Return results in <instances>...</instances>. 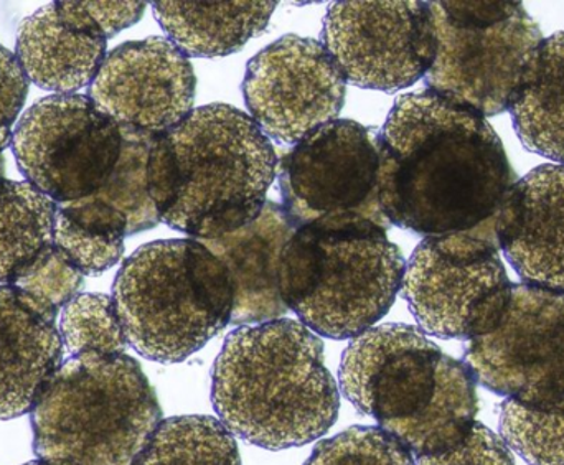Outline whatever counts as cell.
Segmentation results:
<instances>
[{
    "mask_svg": "<svg viewBox=\"0 0 564 465\" xmlns=\"http://www.w3.org/2000/svg\"><path fill=\"white\" fill-rule=\"evenodd\" d=\"M338 378L350 403L414 457L453 450L477 423L473 371L413 325H378L358 335Z\"/></svg>",
    "mask_w": 564,
    "mask_h": 465,
    "instance_id": "cell-4",
    "label": "cell"
},
{
    "mask_svg": "<svg viewBox=\"0 0 564 465\" xmlns=\"http://www.w3.org/2000/svg\"><path fill=\"white\" fill-rule=\"evenodd\" d=\"M56 207L29 182H6L0 197V288L13 285L53 246Z\"/></svg>",
    "mask_w": 564,
    "mask_h": 465,
    "instance_id": "cell-23",
    "label": "cell"
},
{
    "mask_svg": "<svg viewBox=\"0 0 564 465\" xmlns=\"http://www.w3.org/2000/svg\"><path fill=\"white\" fill-rule=\"evenodd\" d=\"M23 465H50V464H46V463H43V461L36 459V461H30V463H26Z\"/></svg>",
    "mask_w": 564,
    "mask_h": 465,
    "instance_id": "cell-34",
    "label": "cell"
},
{
    "mask_svg": "<svg viewBox=\"0 0 564 465\" xmlns=\"http://www.w3.org/2000/svg\"><path fill=\"white\" fill-rule=\"evenodd\" d=\"M297 228L284 207L270 201L260 217L241 230L215 239H200L230 272L234 284L231 324L258 325L288 314L278 266L285 242Z\"/></svg>",
    "mask_w": 564,
    "mask_h": 465,
    "instance_id": "cell-19",
    "label": "cell"
},
{
    "mask_svg": "<svg viewBox=\"0 0 564 465\" xmlns=\"http://www.w3.org/2000/svg\"><path fill=\"white\" fill-rule=\"evenodd\" d=\"M516 184L486 118L440 93L400 96L380 131V204L391 225L424 236L477 230Z\"/></svg>",
    "mask_w": 564,
    "mask_h": 465,
    "instance_id": "cell-1",
    "label": "cell"
},
{
    "mask_svg": "<svg viewBox=\"0 0 564 465\" xmlns=\"http://www.w3.org/2000/svg\"><path fill=\"white\" fill-rule=\"evenodd\" d=\"M59 337L69 357L126 354L129 347L115 301L106 294H78L62 309Z\"/></svg>",
    "mask_w": 564,
    "mask_h": 465,
    "instance_id": "cell-25",
    "label": "cell"
},
{
    "mask_svg": "<svg viewBox=\"0 0 564 465\" xmlns=\"http://www.w3.org/2000/svg\"><path fill=\"white\" fill-rule=\"evenodd\" d=\"M278 175L271 139L228 105L194 109L159 136L148 159V191L161 221L198 239L253 224Z\"/></svg>",
    "mask_w": 564,
    "mask_h": 465,
    "instance_id": "cell-2",
    "label": "cell"
},
{
    "mask_svg": "<svg viewBox=\"0 0 564 465\" xmlns=\"http://www.w3.org/2000/svg\"><path fill=\"white\" fill-rule=\"evenodd\" d=\"M492 233L525 284L564 292V164L540 165L517 181Z\"/></svg>",
    "mask_w": 564,
    "mask_h": 465,
    "instance_id": "cell-16",
    "label": "cell"
},
{
    "mask_svg": "<svg viewBox=\"0 0 564 465\" xmlns=\"http://www.w3.org/2000/svg\"><path fill=\"white\" fill-rule=\"evenodd\" d=\"M510 116L525 149L564 164V32L543 40Z\"/></svg>",
    "mask_w": 564,
    "mask_h": 465,
    "instance_id": "cell-21",
    "label": "cell"
},
{
    "mask_svg": "<svg viewBox=\"0 0 564 465\" xmlns=\"http://www.w3.org/2000/svg\"><path fill=\"white\" fill-rule=\"evenodd\" d=\"M499 424L507 446L530 465H564V413L506 400Z\"/></svg>",
    "mask_w": 564,
    "mask_h": 465,
    "instance_id": "cell-27",
    "label": "cell"
},
{
    "mask_svg": "<svg viewBox=\"0 0 564 465\" xmlns=\"http://www.w3.org/2000/svg\"><path fill=\"white\" fill-rule=\"evenodd\" d=\"M6 161H3L2 155H0V197H2L3 187H6Z\"/></svg>",
    "mask_w": 564,
    "mask_h": 465,
    "instance_id": "cell-33",
    "label": "cell"
},
{
    "mask_svg": "<svg viewBox=\"0 0 564 465\" xmlns=\"http://www.w3.org/2000/svg\"><path fill=\"white\" fill-rule=\"evenodd\" d=\"M83 278L85 275L53 245L13 282V288L59 314L82 291Z\"/></svg>",
    "mask_w": 564,
    "mask_h": 465,
    "instance_id": "cell-29",
    "label": "cell"
},
{
    "mask_svg": "<svg viewBox=\"0 0 564 465\" xmlns=\"http://www.w3.org/2000/svg\"><path fill=\"white\" fill-rule=\"evenodd\" d=\"M416 465H516L510 447L482 423H476L453 450L414 457Z\"/></svg>",
    "mask_w": 564,
    "mask_h": 465,
    "instance_id": "cell-30",
    "label": "cell"
},
{
    "mask_svg": "<svg viewBox=\"0 0 564 465\" xmlns=\"http://www.w3.org/2000/svg\"><path fill=\"white\" fill-rule=\"evenodd\" d=\"M134 465H243L237 440L217 418L162 421Z\"/></svg>",
    "mask_w": 564,
    "mask_h": 465,
    "instance_id": "cell-24",
    "label": "cell"
},
{
    "mask_svg": "<svg viewBox=\"0 0 564 465\" xmlns=\"http://www.w3.org/2000/svg\"><path fill=\"white\" fill-rule=\"evenodd\" d=\"M304 465H416V461L381 428L354 426L317 444Z\"/></svg>",
    "mask_w": 564,
    "mask_h": 465,
    "instance_id": "cell-28",
    "label": "cell"
},
{
    "mask_svg": "<svg viewBox=\"0 0 564 465\" xmlns=\"http://www.w3.org/2000/svg\"><path fill=\"white\" fill-rule=\"evenodd\" d=\"M322 43L347 82L384 93L423 79L437 50L430 2L332 3Z\"/></svg>",
    "mask_w": 564,
    "mask_h": 465,
    "instance_id": "cell-13",
    "label": "cell"
},
{
    "mask_svg": "<svg viewBox=\"0 0 564 465\" xmlns=\"http://www.w3.org/2000/svg\"><path fill=\"white\" fill-rule=\"evenodd\" d=\"M197 78L188 56L167 36L116 46L88 96L122 131L158 139L194 111Z\"/></svg>",
    "mask_w": 564,
    "mask_h": 465,
    "instance_id": "cell-15",
    "label": "cell"
},
{
    "mask_svg": "<svg viewBox=\"0 0 564 465\" xmlns=\"http://www.w3.org/2000/svg\"><path fill=\"white\" fill-rule=\"evenodd\" d=\"M56 317L13 285L0 288V420L30 413L62 367Z\"/></svg>",
    "mask_w": 564,
    "mask_h": 465,
    "instance_id": "cell-18",
    "label": "cell"
},
{
    "mask_svg": "<svg viewBox=\"0 0 564 465\" xmlns=\"http://www.w3.org/2000/svg\"><path fill=\"white\" fill-rule=\"evenodd\" d=\"M83 7L102 35L111 39L141 20L145 2H83Z\"/></svg>",
    "mask_w": 564,
    "mask_h": 465,
    "instance_id": "cell-32",
    "label": "cell"
},
{
    "mask_svg": "<svg viewBox=\"0 0 564 465\" xmlns=\"http://www.w3.org/2000/svg\"><path fill=\"white\" fill-rule=\"evenodd\" d=\"M436 58L424 76L427 89L492 118L510 111L532 75L542 30L522 2H430Z\"/></svg>",
    "mask_w": 564,
    "mask_h": 465,
    "instance_id": "cell-8",
    "label": "cell"
},
{
    "mask_svg": "<svg viewBox=\"0 0 564 465\" xmlns=\"http://www.w3.org/2000/svg\"><path fill=\"white\" fill-rule=\"evenodd\" d=\"M403 252L361 217L302 225L282 249L278 281L288 309L322 337L345 340L373 328L403 288Z\"/></svg>",
    "mask_w": 564,
    "mask_h": 465,
    "instance_id": "cell-5",
    "label": "cell"
},
{
    "mask_svg": "<svg viewBox=\"0 0 564 465\" xmlns=\"http://www.w3.org/2000/svg\"><path fill=\"white\" fill-rule=\"evenodd\" d=\"M401 289L423 332L473 340L500 324L513 284L496 236L480 227L426 236L406 262Z\"/></svg>",
    "mask_w": 564,
    "mask_h": 465,
    "instance_id": "cell-9",
    "label": "cell"
},
{
    "mask_svg": "<svg viewBox=\"0 0 564 465\" xmlns=\"http://www.w3.org/2000/svg\"><path fill=\"white\" fill-rule=\"evenodd\" d=\"M122 148V129L88 95L40 99L12 136L20 172L56 205L95 197L115 174Z\"/></svg>",
    "mask_w": 564,
    "mask_h": 465,
    "instance_id": "cell-10",
    "label": "cell"
},
{
    "mask_svg": "<svg viewBox=\"0 0 564 465\" xmlns=\"http://www.w3.org/2000/svg\"><path fill=\"white\" fill-rule=\"evenodd\" d=\"M282 207L295 228L328 217L391 227L380 204V131L335 119L305 136L278 162Z\"/></svg>",
    "mask_w": 564,
    "mask_h": 465,
    "instance_id": "cell-12",
    "label": "cell"
},
{
    "mask_svg": "<svg viewBox=\"0 0 564 465\" xmlns=\"http://www.w3.org/2000/svg\"><path fill=\"white\" fill-rule=\"evenodd\" d=\"M161 423L151 381L126 354L68 357L30 411L33 453L50 465H134Z\"/></svg>",
    "mask_w": 564,
    "mask_h": 465,
    "instance_id": "cell-6",
    "label": "cell"
},
{
    "mask_svg": "<svg viewBox=\"0 0 564 465\" xmlns=\"http://www.w3.org/2000/svg\"><path fill=\"white\" fill-rule=\"evenodd\" d=\"M112 301L139 355L177 364L231 324L234 284L200 239H159L122 262Z\"/></svg>",
    "mask_w": 564,
    "mask_h": 465,
    "instance_id": "cell-7",
    "label": "cell"
},
{
    "mask_svg": "<svg viewBox=\"0 0 564 465\" xmlns=\"http://www.w3.org/2000/svg\"><path fill=\"white\" fill-rule=\"evenodd\" d=\"M124 148L115 174L95 195L128 218L129 235L152 230L161 224L148 191V159L155 139L122 131Z\"/></svg>",
    "mask_w": 564,
    "mask_h": 465,
    "instance_id": "cell-26",
    "label": "cell"
},
{
    "mask_svg": "<svg viewBox=\"0 0 564 465\" xmlns=\"http://www.w3.org/2000/svg\"><path fill=\"white\" fill-rule=\"evenodd\" d=\"M276 2H154L155 19L185 55L228 56L261 35Z\"/></svg>",
    "mask_w": 564,
    "mask_h": 465,
    "instance_id": "cell-20",
    "label": "cell"
},
{
    "mask_svg": "<svg viewBox=\"0 0 564 465\" xmlns=\"http://www.w3.org/2000/svg\"><path fill=\"white\" fill-rule=\"evenodd\" d=\"M29 95V78L17 56L0 43V155L12 142L13 129Z\"/></svg>",
    "mask_w": 564,
    "mask_h": 465,
    "instance_id": "cell-31",
    "label": "cell"
},
{
    "mask_svg": "<svg viewBox=\"0 0 564 465\" xmlns=\"http://www.w3.org/2000/svg\"><path fill=\"white\" fill-rule=\"evenodd\" d=\"M126 236L128 218L98 198L56 207L53 245L83 275L115 268L124 255Z\"/></svg>",
    "mask_w": 564,
    "mask_h": 465,
    "instance_id": "cell-22",
    "label": "cell"
},
{
    "mask_svg": "<svg viewBox=\"0 0 564 465\" xmlns=\"http://www.w3.org/2000/svg\"><path fill=\"white\" fill-rule=\"evenodd\" d=\"M464 361L499 397L564 413V292L513 284L502 321L467 340Z\"/></svg>",
    "mask_w": 564,
    "mask_h": 465,
    "instance_id": "cell-11",
    "label": "cell"
},
{
    "mask_svg": "<svg viewBox=\"0 0 564 465\" xmlns=\"http://www.w3.org/2000/svg\"><path fill=\"white\" fill-rule=\"evenodd\" d=\"M347 79L324 43L285 35L247 65L243 96L251 119L281 144H297L335 121L344 108Z\"/></svg>",
    "mask_w": 564,
    "mask_h": 465,
    "instance_id": "cell-14",
    "label": "cell"
},
{
    "mask_svg": "<svg viewBox=\"0 0 564 465\" xmlns=\"http://www.w3.org/2000/svg\"><path fill=\"white\" fill-rule=\"evenodd\" d=\"M108 39L83 2L40 7L17 30L15 56L29 82L56 95L91 85L105 63Z\"/></svg>",
    "mask_w": 564,
    "mask_h": 465,
    "instance_id": "cell-17",
    "label": "cell"
},
{
    "mask_svg": "<svg viewBox=\"0 0 564 465\" xmlns=\"http://www.w3.org/2000/svg\"><path fill=\"white\" fill-rule=\"evenodd\" d=\"M212 400L234 436L271 451L324 436L340 408L324 344L291 318L228 335L214 365Z\"/></svg>",
    "mask_w": 564,
    "mask_h": 465,
    "instance_id": "cell-3",
    "label": "cell"
}]
</instances>
